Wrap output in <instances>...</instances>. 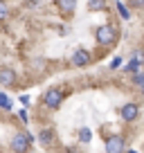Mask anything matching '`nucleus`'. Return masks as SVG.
I'll use <instances>...</instances> for the list:
<instances>
[{
  "label": "nucleus",
  "mask_w": 144,
  "mask_h": 153,
  "mask_svg": "<svg viewBox=\"0 0 144 153\" xmlns=\"http://www.w3.org/2000/svg\"><path fill=\"white\" fill-rule=\"evenodd\" d=\"M65 153H81V151H79V146L74 144V146H68V149H65Z\"/></svg>",
  "instance_id": "19"
},
{
  "label": "nucleus",
  "mask_w": 144,
  "mask_h": 153,
  "mask_svg": "<svg viewBox=\"0 0 144 153\" xmlns=\"http://www.w3.org/2000/svg\"><path fill=\"white\" fill-rule=\"evenodd\" d=\"M115 9H117V14H120L122 20H131V9L122 2V0H115Z\"/></svg>",
  "instance_id": "11"
},
{
  "label": "nucleus",
  "mask_w": 144,
  "mask_h": 153,
  "mask_svg": "<svg viewBox=\"0 0 144 153\" xmlns=\"http://www.w3.org/2000/svg\"><path fill=\"white\" fill-rule=\"evenodd\" d=\"M34 137L27 133V131H16L9 140V149L14 153H29V146H32Z\"/></svg>",
  "instance_id": "1"
},
{
  "label": "nucleus",
  "mask_w": 144,
  "mask_h": 153,
  "mask_svg": "<svg viewBox=\"0 0 144 153\" xmlns=\"http://www.w3.org/2000/svg\"><path fill=\"white\" fill-rule=\"evenodd\" d=\"M63 99H65V92H63V88H50V90L43 92V106H45L48 110L61 108Z\"/></svg>",
  "instance_id": "3"
},
{
  "label": "nucleus",
  "mask_w": 144,
  "mask_h": 153,
  "mask_svg": "<svg viewBox=\"0 0 144 153\" xmlns=\"http://www.w3.org/2000/svg\"><path fill=\"white\" fill-rule=\"evenodd\" d=\"M77 135H79V142L81 144H88L92 140V131L88 128V126H79L77 128Z\"/></svg>",
  "instance_id": "12"
},
{
  "label": "nucleus",
  "mask_w": 144,
  "mask_h": 153,
  "mask_svg": "<svg viewBox=\"0 0 144 153\" xmlns=\"http://www.w3.org/2000/svg\"><path fill=\"white\" fill-rule=\"evenodd\" d=\"M106 153H124L126 151V140H124V135H120V133H115V135H108L106 137V149H104Z\"/></svg>",
  "instance_id": "4"
},
{
  "label": "nucleus",
  "mask_w": 144,
  "mask_h": 153,
  "mask_svg": "<svg viewBox=\"0 0 144 153\" xmlns=\"http://www.w3.org/2000/svg\"><path fill=\"white\" fill-rule=\"evenodd\" d=\"M142 65H144V54H142V52H135L133 59L124 65V74H133V72H137Z\"/></svg>",
  "instance_id": "10"
},
{
  "label": "nucleus",
  "mask_w": 144,
  "mask_h": 153,
  "mask_svg": "<svg viewBox=\"0 0 144 153\" xmlns=\"http://www.w3.org/2000/svg\"><path fill=\"white\" fill-rule=\"evenodd\" d=\"M95 38H97V43L101 45V48H111L113 43L117 41V29L113 27V25H99V27L95 29Z\"/></svg>",
  "instance_id": "2"
},
{
  "label": "nucleus",
  "mask_w": 144,
  "mask_h": 153,
  "mask_svg": "<svg viewBox=\"0 0 144 153\" xmlns=\"http://www.w3.org/2000/svg\"><path fill=\"white\" fill-rule=\"evenodd\" d=\"M120 117L124 122H135L140 117V106L135 104V101H128V104H124L120 108Z\"/></svg>",
  "instance_id": "7"
},
{
  "label": "nucleus",
  "mask_w": 144,
  "mask_h": 153,
  "mask_svg": "<svg viewBox=\"0 0 144 153\" xmlns=\"http://www.w3.org/2000/svg\"><path fill=\"white\" fill-rule=\"evenodd\" d=\"M18 117L23 120V124H27V122H29V115H27V110H25V108H20V110H18Z\"/></svg>",
  "instance_id": "17"
},
{
  "label": "nucleus",
  "mask_w": 144,
  "mask_h": 153,
  "mask_svg": "<svg viewBox=\"0 0 144 153\" xmlns=\"http://www.w3.org/2000/svg\"><path fill=\"white\" fill-rule=\"evenodd\" d=\"M131 5L133 7H144V0H131Z\"/></svg>",
  "instance_id": "21"
},
{
  "label": "nucleus",
  "mask_w": 144,
  "mask_h": 153,
  "mask_svg": "<svg viewBox=\"0 0 144 153\" xmlns=\"http://www.w3.org/2000/svg\"><path fill=\"white\" fill-rule=\"evenodd\" d=\"M0 108H2V110H11V108H14L11 99L7 97V92H2V90H0Z\"/></svg>",
  "instance_id": "14"
},
{
  "label": "nucleus",
  "mask_w": 144,
  "mask_h": 153,
  "mask_svg": "<svg viewBox=\"0 0 144 153\" xmlns=\"http://www.w3.org/2000/svg\"><path fill=\"white\" fill-rule=\"evenodd\" d=\"M20 101H23V104H25V106H27V104H29V101H32V97H29V95H20Z\"/></svg>",
  "instance_id": "20"
},
{
  "label": "nucleus",
  "mask_w": 144,
  "mask_h": 153,
  "mask_svg": "<svg viewBox=\"0 0 144 153\" xmlns=\"http://www.w3.org/2000/svg\"><path fill=\"white\" fill-rule=\"evenodd\" d=\"M131 79H133V83H135V86H140V88H144V72H142V70H137V72H133V74H131Z\"/></svg>",
  "instance_id": "15"
},
{
  "label": "nucleus",
  "mask_w": 144,
  "mask_h": 153,
  "mask_svg": "<svg viewBox=\"0 0 144 153\" xmlns=\"http://www.w3.org/2000/svg\"><path fill=\"white\" fill-rule=\"evenodd\" d=\"M90 61H92V54L88 52L86 48H77L74 52H72V56H70V63L74 68H86Z\"/></svg>",
  "instance_id": "5"
},
{
  "label": "nucleus",
  "mask_w": 144,
  "mask_h": 153,
  "mask_svg": "<svg viewBox=\"0 0 144 153\" xmlns=\"http://www.w3.org/2000/svg\"><path fill=\"white\" fill-rule=\"evenodd\" d=\"M88 9L90 11H104L106 9V0H88Z\"/></svg>",
  "instance_id": "13"
},
{
  "label": "nucleus",
  "mask_w": 144,
  "mask_h": 153,
  "mask_svg": "<svg viewBox=\"0 0 144 153\" xmlns=\"http://www.w3.org/2000/svg\"><path fill=\"white\" fill-rule=\"evenodd\" d=\"M9 18V5L5 0H0V20H7Z\"/></svg>",
  "instance_id": "16"
},
{
  "label": "nucleus",
  "mask_w": 144,
  "mask_h": 153,
  "mask_svg": "<svg viewBox=\"0 0 144 153\" xmlns=\"http://www.w3.org/2000/svg\"><path fill=\"white\" fill-rule=\"evenodd\" d=\"M16 83H18V74H16V70H14V68L2 65V68H0V86H2V88H14Z\"/></svg>",
  "instance_id": "6"
},
{
  "label": "nucleus",
  "mask_w": 144,
  "mask_h": 153,
  "mask_svg": "<svg viewBox=\"0 0 144 153\" xmlns=\"http://www.w3.org/2000/svg\"><path fill=\"white\" fill-rule=\"evenodd\" d=\"M122 61H124L122 56H115V59H113V63H111V68H113V70H117V68L122 65Z\"/></svg>",
  "instance_id": "18"
},
{
  "label": "nucleus",
  "mask_w": 144,
  "mask_h": 153,
  "mask_svg": "<svg viewBox=\"0 0 144 153\" xmlns=\"http://www.w3.org/2000/svg\"><path fill=\"white\" fill-rule=\"evenodd\" d=\"M54 7L59 9V14H61L63 18H68V16H72L74 9H77V0H54Z\"/></svg>",
  "instance_id": "8"
},
{
  "label": "nucleus",
  "mask_w": 144,
  "mask_h": 153,
  "mask_svg": "<svg viewBox=\"0 0 144 153\" xmlns=\"http://www.w3.org/2000/svg\"><path fill=\"white\" fill-rule=\"evenodd\" d=\"M54 140H56V133H54L52 126H45V128L39 131V144H41V146L50 149V146L54 144Z\"/></svg>",
  "instance_id": "9"
}]
</instances>
